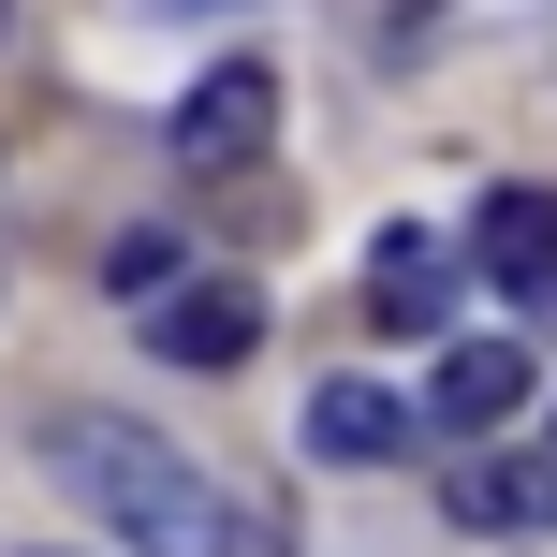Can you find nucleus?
I'll return each mask as SVG.
<instances>
[{"label": "nucleus", "instance_id": "obj_8", "mask_svg": "<svg viewBox=\"0 0 557 557\" xmlns=\"http://www.w3.org/2000/svg\"><path fill=\"white\" fill-rule=\"evenodd\" d=\"M411 441H425V396H396V382H323L308 396V455H337V470L411 455Z\"/></svg>", "mask_w": 557, "mask_h": 557}, {"label": "nucleus", "instance_id": "obj_5", "mask_svg": "<svg viewBox=\"0 0 557 557\" xmlns=\"http://www.w3.org/2000/svg\"><path fill=\"white\" fill-rule=\"evenodd\" d=\"M543 352H513V337H470V352H441V382H425V425L441 441H499L513 411H529Z\"/></svg>", "mask_w": 557, "mask_h": 557}, {"label": "nucleus", "instance_id": "obj_7", "mask_svg": "<svg viewBox=\"0 0 557 557\" xmlns=\"http://www.w3.org/2000/svg\"><path fill=\"white\" fill-rule=\"evenodd\" d=\"M441 513H455V529L557 543V455H470V470H441Z\"/></svg>", "mask_w": 557, "mask_h": 557}, {"label": "nucleus", "instance_id": "obj_9", "mask_svg": "<svg viewBox=\"0 0 557 557\" xmlns=\"http://www.w3.org/2000/svg\"><path fill=\"white\" fill-rule=\"evenodd\" d=\"M103 278H117V294H176V235H117V250H103Z\"/></svg>", "mask_w": 557, "mask_h": 557}, {"label": "nucleus", "instance_id": "obj_11", "mask_svg": "<svg viewBox=\"0 0 557 557\" xmlns=\"http://www.w3.org/2000/svg\"><path fill=\"white\" fill-rule=\"evenodd\" d=\"M396 15H441V0H396Z\"/></svg>", "mask_w": 557, "mask_h": 557}, {"label": "nucleus", "instance_id": "obj_2", "mask_svg": "<svg viewBox=\"0 0 557 557\" xmlns=\"http://www.w3.org/2000/svg\"><path fill=\"white\" fill-rule=\"evenodd\" d=\"M162 147H176L191 176H250L264 147H278V59H206V74L176 88Z\"/></svg>", "mask_w": 557, "mask_h": 557}, {"label": "nucleus", "instance_id": "obj_4", "mask_svg": "<svg viewBox=\"0 0 557 557\" xmlns=\"http://www.w3.org/2000/svg\"><path fill=\"white\" fill-rule=\"evenodd\" d=\"M147 337L176 367H250L264 352V294L250 278H176V294H147Z\"/></svg>", "mask_w": 557, "mask_h": 557}, {"label": "nucleus", "instance_id": "obj_1", "mask_svg": "<svg viewBox=\"0 0 557 557\" xmlns=\"http://www.w3.org/2000/svg\"><path fill=\"white\" fill-rule=\"evenodd\" d=\"M45 470H59L74 513L117 529V557H235L250 543V513H235L162 425H133V411H45Z\"/></svg>", "mask_w": 557, "mask_h": 557}, {"label": "nucleus", "instance_id": "obj_12", "mask_svg": "<svg viewBox=\"0 0 557 557\" xmlns=\"http://www.w3.org/2000/svg\"><path fill=\"white\" fill-rule=\"evenodd\" d=\"M176 15H221V0H176Z\"/></svg>", "mask_w": 557, "mask_h": 557}, {"label": "nucleus", "instance_id": "obj_10", "mask_svg": "<svg viewBox=\"0 0 557 557\" xmlns=\"http://www.w3.org/2000/svg\"><path fill=\"white\" fill-rule=\"evenodd\" d=\"M235 557H294V543H278V529H250V543H235Z\"/></svg>", "mask_w": 557, "mask_h": 557}, {"label": "nucleus", "instance_id": "obj_6", "mask_svg": "<svg viewBox=\"0 0 557 557\" xmlns=\"http://www.w3.org/2000/svg\"><path fill=\"white\" fill-rule=\"evenodd\" d=\"M455 278H470V250H455V235L396 221V235H382V264H367V308H382V337H441V323H455Z\"/></svg>", "mask_w": 557, "mask_h": 557}, {"label": "nucleus", "instance_id": "obj_3", "mask_svg": "<svg viewBox=\"0 0 557 557\" xmlns=\"http://www.w3.org/2000/svg\"><path fill=\"white\" fill-rule=\"evenodd\" d=\"M470 264L499 278L513 308H543V323H557V191H543V176H499V191H484V221H470Z\"/></svg>", "mask_w": 557, "mask_h": 557}, {"label": "nucleus", "instance_id": "obj_13", "mask_svg": "<svg viewBox=\"0 0 557 557\" xmlns=\"http://www.w3.org/2000/svg\"><path fill=\"white\" fill-rule=\"evenodd\" d=\"M0 29H15V0H0Z\"/></svg>", "mask_w": 557, "mask_h": 557}]
</instances>
